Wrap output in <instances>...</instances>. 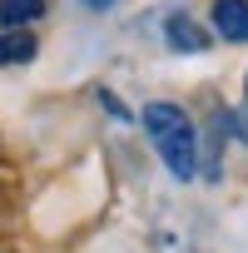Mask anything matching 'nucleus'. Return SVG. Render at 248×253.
<instances>
[{
    "instance_id": "nucleus-1",
    "label": "nucleus",
    "mask_w": 248,
    "mask_h": 253,
    "mask_svg": "<svg viewBox=\"0 0 248 253\" xmlns=\"http://www.w3.org/2000/svg\"><path fill=\"white\" fill-rule=\"evenodd\" d=\"M144 129L159 149V159L169 164V174L179 184H189L199 174V134H194V119L179 109V104H144Z\"/></svg>"
},
{
    "instance_id": "nucleus-2",
    "label": "nucleus",
    "mask_w": 248,
    "mask_h": 253,
    "mask_svg": "<svg viewBox=\"0 0 248 253\" xmlns=\"http://www.w3.org/2000/svg\"><path fill=\"white\" fill-rule=\"evenodd\" d=\"M164 40H169V50H179V55H204V50H208V30H204L194 15H169V20H164Z\"/></svg>"
},
{
    "instance_id": "nucleus-3",
    "label": "nucleus",
    "mask_w": 248,
    "mask_h": 253,
    "mask_svg": "<svg viewBox=\"0 0 248 253\" xmlns=\"http://www.w3.org/2000/svg\"><path fill=\"white\" fill-rule=\"evenodd\" d=\"M213 15V30L233 45H248V0H213L208 5Z\"/></svg>"
},
{
    "instance_id": "nucleus-4",
    "label": "nucleus",
    "mask_w": 248,
    "mask_h": 253,
    "mask_svg": "<svg viewBox=\"0 0 248 253\" xmlns=\"http://www.w3.org/2000/svg\"><path fill=\"white\" fill-rule=\"evenodd\" d=\"M45 15V0H0V30H25Z\"/></svg>"
},
{
    "instance_id": "nucleus-5",
    "label": "nucleus",
    "mask_w": 248,
    "mask_h": 253,
    "mask_svg": "<svg viewBox=\"0 0 248 253\" xmlns=\"http://www.w3.org/2000/svg\"><path fill=\"white\" fill-rule=\"evenodd\" d=\"M30 60H35V35L0 30V65H30Z\"/></svg>"
},
{
    "instance_id": "nucleus-6",
    "label": "nucleus",
    "mask_w": 248,
    "mask_h": 253,
    "mask_svg": "<svg viewBox=\"0 0 248 253\" xmlns=\"http://www.w3.org/2000/svg\"><path fill=\"white\" fill-rule=\"evenodd\" d=\"M233 129H238V139H243V144H248V104H243V109H238V114H233Z\"/></svg>"
},
{
    "instance_id": "nucleus-7",
    "label": "nucleus",
    "mask_w": 248,
    "mask_h": 253,
    "mask_svg": "<svg viewBox=\"0 0 248 253\" xmlns=\"http://www.w3.org/2000/svg\"><path fill=\"white\" fill-rule=\"evenodd\" d=\"M243 94H248V84H243Z\"/></svg>"
},
{
    "instance_id": "nucleus-8",
    "label": "nucleus",
    "mask_w": 248,
    "mask_h": 253,
    "mask_svg": "<svg viewBox=\"0 0 248 253\" xmlns=\"http://www.w3.org/2000/svg\"><path fill=\"white\" fill-rule=\"evenodd\" d=\"M0 253H5V248H0Z\"/></svg>"
}]
</instances>
